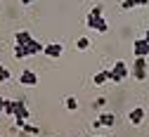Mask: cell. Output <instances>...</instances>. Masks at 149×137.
Instances as JSON below:
<instances>
[{
    "mask_svg": "<svg viewBox=\"0 0 149 137\" xmlns=\"http://www.w3.org/2000/svg\"><path fill=\"white\" fill-rule=\"evenodd\" d=\"M85 24H88L90 31H97V33H107V31H109V22L102 17V7H100V5H97V7H92V10L88 12Z\"/></svg>",
    "mask_w": 149,
    "mask_h": 137,
    "instance_id": "6da1fadb",
    "label": "cell"
},
{
    "mask_svg": "<svg viewBox=\"0 0 149 137\" xmlns=\"http://www.w3.org/2000/svg\"><path fill=\"white\" fill-rule=\"evenodd\" d=\"M128 76H130V69H128V64L123 59H118L114 64V69H109V81L111 83H123Z\"/></svg>",
    "mask_w": 149,
    "mask_h": 137,
    "instance_id": "7a4b0ae2",
    "label": "cell"
},
{
    "mask_svg": "<svg viewBox=\"0 0 149 137\" xmlns=\"http://www.w3.org/2000/svg\"><path fill=\"white\" fill-rule=\"evenodd\" d=\"M130 76L135 81H144L147 78V57H135V64L130 69Z\"/></svg>",
    "mask_w": 149,
    "mask_h": 137,
    "instance_id": "3957f363",
    "label": "cell"
},
{
    "mask_svg": "<svg viewBox=\"0 0 149 137\" xmlns=\"http://www.w3.org/2000/svg\"><path fill=\"white\" fill-rule=\"evenodd\" d=\"M62 52H64V45H62V43H47L45 50H43V54L50 57V59H59Z\"/></svg>",
    "mask_w": 149,
    "mask_h": 137,
    "instance_id": "277c9868",
    "label": "cell"
},
{
    "mask_svg": "<svg viewBox=\"0 0 149 137\" xmlns=\"http://www.w3.org/2000/svg\"><path fill=\"white\" fill-rule=\"evenodd\" d=\"M92 125H95V128H111V125H116V116L114 113H100L97 116V121L95 123H92Z\"/></svg>",
    "mask_w": 149,
    "mask_h": 137,
    "instance_id": "5b68a950",
    "label": "cell"
},
{
    "mask_svg": "<svg viewBox=\"0 0 149 137\" xmlns=\"http://www.w3.org/2000/svg\"><path fill=\"white\" fill-rule=\"evenodd\" d=\"M133 54L135 57H149V43L144 40V38H137V40L133 43Z\"/></svg>",
    "mask_w": 149,
    "mask_h": 137,
    "instance_id": "8992f818",
    "label": "cell"
},
{
    "mask_svg": "<svg viewBox=\"0 0 149 137\" xmlns=\"http://www.w3.org/2000/svg\"><path fill=\"white\" fill-rule=\"evenodd\" d=\"M128 121H130V125H142V121H144V106H135L133 111L128 113Z\"/></svg>",
    "mask_w": 149,
    "mask_h": 137,
    "instance_id": "52a82bcc",
    "label": "cell"
},
{
    "mask_svg": "<svg viewBox=\"0 0 149 137\" xmlns=\"http://www.w3.org/2000/svg\"><path fill=\"white\" fill-rule=\"evenodd\" d=\"M19 83H22V85H38V76H36L31 69H24V71L19 73Z\"/></svg>",
    "mask_w": 149,
    "mask_h": 137,
    "instance_id": "ba28073f",
    "label": "cell"
},
{
    "mask_svg": "<svg viewBox=\"0 0 149 137\" xmlns=\"http://www.w3.org/2000/svg\"><path fill=\"white\" fill-rule=\"evenodd\" d=\"M31 40H36L31 35V31H17L14 33V45H29Z\"/></svg>",
    "mask_w": 149,
    "mask_h": 137,
    "instance_id": "9c48e42d",
    "label": "cell"
},
{
    "mask_svg": "<svg viewBox=\"0 0 149 137\" xmlns=\"http://www.w3.org/2000/svg\"><path fill=\"white\" fill-rule=\"evenodd\" d=\"M26 47V52H29V57H33V54H40L43 50H45V45L43 43H38V40H31L29 45H24Z\"/></svg>",
    "mask_w": 149,
    "mask_h": 137,
    "instance_id": "30bf717a",
    "label": "cell"
},
{
    "mask_svg": "<svg viewBox=\"0 0 149 137\" xmlns=\"http://www.w3.org/2000/svg\"><path fill=\"white\" fill-rule=\"evenodd\" d=\"M109 81V69H102V71H97L95 76H92V83L95 85H104Z\"/></svg>",
    "mask_w": 149,
    "mask_h": 137,
    "instance_id": "8fae6325",
    "label": "cell"
},
{
    "mask_svg": "<svg viewBox=\"0 0 149 137\" xmlns=\"http://www.w3.org/2000/svg\"><path fill=\"white\" fill-rule=\"evenodd\" d=\"M90 45H92V43H90V38H88V35H81L78 40H76V47H78L81 52H85V50H90Z\"/></svg>",
    "mask_w": 149,
    "mask_h": 137,
    "instance_id": "7c38bea8",
    "label": "cell"
},
{
    "mask_svg": "<svg viewBox=\"0 0 149 137\" xmlns=\"http://www.w3.org/2000/svg\"><path fill=\"white\" fill-rule=\"evenodd\" d=\"M64 106H66L69 111H76V109H78V99H76L73 95H69L66 99H64Z\"/></svg>",
    "mask_w": 149,
    "mask_h": 137,
    "instance_id": "4fadbf2b",
    "label": "cell"
},
{
    "mask_svg": "<svg viewBox=\"0 0 149 137\" xmlns=\"http://www.w3.org/2000/svg\"><path fill=\"white\" fill-rule=\"evenodd\" d=\"M3 106H5V113H7V116H14V109H17V99H5V102H3Z\"/></svg>",
    "mask_w": 149,
    "mask_h": 137,
    "instance_id": "5bb4252c",
    "label": "cell"
},
{
    "mask_svg": "<svg viewBox=\"0 0 149 137\" xmlns=\"http://www.w3.org/2000/svg\"><path fill=\"white\" fill-rule=\"evenodd\" d=\"M14 57H17V59H26V57H29L26 47L24 45H14Z\"/></svg>",
    "mask_w": 149,
    "mask_h": 137,
    "instance_id": "9a60e30c",
    "label": "cell"
},
{
    "mask_svg": "<svg viewBox=\"0 0 149 137\" xmlns=\"http://www.w3.org/2000/svg\"><path fill=\"white\" fill-rule=\"evenodd\" d=\"M135 7H140V3H137V0H123V3H121V10H123V12L135 10Z\"/></svg>",
    "mask_w": 149,
    "mask_h": 137,
    "instance_id": "2e32d148",
    "label": "cell"
},
{
    "mask_svg": "<svg viewBox=\"0 0 149 137\" xmlns=\"http://www.w3.org/2000/svg\"><path fill=\"white\" fill-rule=\"evenodd\" d=\"M12 78V73H10V69H5V66H0V83H7Z\"/></svg>",
    "mask_w": 149,
    "mask_h": 137,
    "instance_id": "e0dca14e",
    "label": "cell"
},
{
    "mask_svg": "<svg viewBox=\"0 0 149 137\" xmlns=\"http://www.w3.org/2000/svg\"><path fill=\"white\" fill-rule=\"evenodd\" d=\"M22 130H24V132H31V135H38V132H40V128L29 125V123H24V125H22Z\"/></svg>",
    "mask_w": 149,
    "mask_h": 137,
    "instance_id": "ac0fdd59",
    "label": "cell"
},
{
    "mask_svg": "<svg viewBox=\"0 0 149 137\" xmlns=\"http://www.w3.org/2000/svg\"><path fill=\"white\" fill-rule=\"evenodd\" d=\"M107 104V99H104V97H97V99H95V109H102Z\"/></svg>",
    "mask_w": 149,
    "mask_h": 137,
    "instance_id": "d6986e66",
    "label": "cell"
},
{
    "mask_svg": "<svg viewBox=\"0 0 149 137\" xmlns=\"http://www.w3.org/2000/svg\"><path fill=\"white\" fill-rule=\"evenodd\" d=\"M137 3H140V7H147V5H149V0H137Z\"/></svg>",
    "mask_w": 149,
    "mask_h": 137,
    "instance_id": "ffe728a7",
    "label": "cell"
},
{
    "mask_svg": "<svg viewBox=\"0 0 149 137\" xmlns=\"http://www.w3.org/2000/svg\"><path fill=\"white\" fill-rule=\"evenodd\" d=\"M142 38H144V40H147V43H149V29H147V31H144V35H142Z\"/></svg>",
    "mask_w": 149,
    "mask_h": 137,
    "instance_id": "44dd1931",
    "label": "cell"
},
{
    "mask_svg": "<svg viewBox=\"0 0 149 137\" xmlns=\"http://www.w3.org/2000/svg\"><path fill=\"white\" fill-rule=\"evenodd\" d=\"M33 3V0H22V5H31Z\"/></svg>",
    "mask_w": 149,
    "mask_h": 137,
    "instance_id": "7402d4cb",
    "label": "cell"
}]
</instances>
